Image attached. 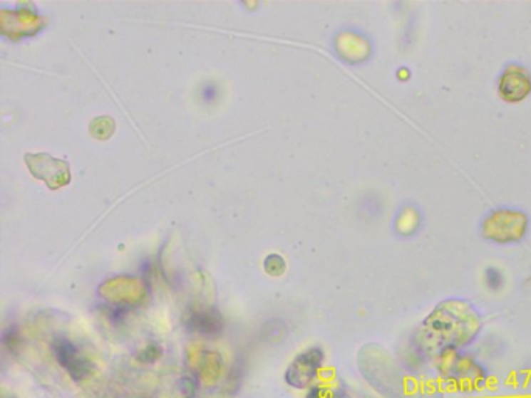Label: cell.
<instances>
[{
    "instance_id": "5",
    "label": "cell",
    "mask_w": 531,
    "mask_h": 398,
    "mask_svg": "<svg viewBox=\"0 0 531 398\" xmlns=\"http://www.w3.org/2000/svg\"><path fill=\"white\" fill-rule=\"evenodd\" d=\"M531 92V76L519 66H510L505 69L499 80V94L508 103H517L525 100Z\"/></svg>"
},
{
    "instance_id": "4",
    "label": "cell",
    "mask_w": 531,
    "mask_h": 398,
    "mask_svg": "<svg viewBox=\"0 0 531 398\" xmlns=\"http://www.w3.org/2000/svg\"><path fill=\"white\" fill-rule=\"evenodd\" d=\"M52 352L58 364L69 374L75 383H81V381L91 378L97 370L96 364L81 355L78 347L69 337H55L52 341Z\"/></svg>"
},
{
    "instance_id": "1",
    "label": "cell",
    "mask_w": 531,
    "mask_h": 398,
    "mask_svg": "<svg viewBox=\"0 0 531 398\" xmlns=\"http://www.w3.org/2000/svg\"><path fill=\"white\" fill-rule=\"evenodd\" d=\"M480 318L469 303L445 300L430 315L419 330V340L428 352H452L474 340Z\"/></svg>"
},
{
    "instance_id": "6",
    "label": "cell",
    "mask_w": 531,
    "mask_h": 398,
    "mask_svg": "<svg viewBox=\"0 0 531 398\" xmlns=\"http://www.w3.org/2000/svg\"><path fill=\"white\" fill-rule=\"evenodd\" d=\"M185 327H187L189 332L192 333H198L206 337H215L218 335H222L225 328V320L217 310H197L190 313L187 320H185Z\"/></svg>"
},
{
    "instance_id": "3",
    "label": "cell",
    "mask_w": 531,
    "mask_h": 398,
    "mask_svg": "<svg viewBox=\"0 0 531 398\" xmlns=\"http://www.w3.org/2000/svg\"><path fill=\"white\" fill-rule=\"evenodd\" d=\"M324 360L326 355L321 347H309L302 350L285 369V383L298 391L310 389L324 366Z\"/></svg>"
},
{
    "instance_id": "12",
    "label": "cell",
    "mask_w": 531,
    "mask_h": 398,
    "mask_svg": "<svg viewBox=\"0 0 531 398\" xmlns=\"http://www.w3.org/2000/svg\"><path fill=\"white\" fill-rule=\"evenodd\" d=\"M201 95H203L205 101L210 103V101H214L217 98V88L215 86H206L203 89V92H201Z\"/></svg>"
},
{
    "instance_id": "8",
    "label": "cell",
    "mask_w": 531,
    "mask_h": 398,
    "mask_svg": "<svg viewBox=\"0 0 531 398\" xmlns=\"http://www.w3.org/2000/svg\"><path fill=\"white\" fill-rule=\"evenodd\" d=\"M200 387V381L197 375H184L180 379V392L184 398H195Z\"/></svg>"
},
{
    "instance_id": "10",
    "label": "cell",
    "mask_w": 531,
    "mask_h": 398,
    "mask_svg": "<svg viewBox=\"0 0 531 398\" xmlns=\"http://www.w3.org/2000/svg\"><path fill=\"white\" fill-rule=\"evenodd\" d=\"M161 357H163V349H161V347L156 345V344H150V345L145 347V349H142V352L138 355V360L140 362L148 364V362L158 361Z\"/></svg>"
},
{
    "instance_id": "13",
    "label": "cell",
    "mask_w": 531,
    "mask_h": 398,
    "mask_svg": "<svg viewBox=\"0 0 531 398\" xmlns=\"http://www.w3.org/2000/svg\"><path fill=\"white\" fill-rule=\"evenodd\" d=\"M8 398H16V397H8Z\"/></svg>"
},
{
    "instance_id": "9",
    "label": "cell",
    "mask_w": 531,
    "mask_h": 398,
    "mask_svg": "<svg viewBox=\"0 0 531 398\" xmlns=\"http://www.w3.org/2000/svg\"><path fill=\"white\" fill-rule=\"evenodd\" d=\"M19 342H21V333L19 330L16 328L14 325H10L8 327L5 332H4V336H2V344L6 347L8 350L10 352H14L16 349L19 347Z\"/></svg>"
},
{
    "instance_id": "11",
    "label": "cell",
    "mask_w": 531,
    "mask_h": 398,
    "mask_svg": "<svg viewBox=\"0 0 531 398\" xmlns=\"http://www.w3.org/2000/svg\"><path fill=\"white\" fill-rule=\"evenodd\" d=\"M486 285L491 288V290H499V288L503 285V276L499 269L495 268H488L486 269Z\"/></svg>"
},
{
    "instance_id": "2",
    "label": "cell",
    "mask_w": 531,
    "mask_h": 398,
    "mask_svg": "<svg viewBox=\"0 0 531 398\" xmlns=\"http://www.w3.org/2000/svg\"><path fill=\"white\" fill-rule=\"evenodd\" d=\"M528 218L517 210H497L488 216L482 226V235L495 243H514L524 239Z\"/></svg>"
},
{
    "instance_id": "7",
    "label": "cell",
    "mask_w": 531,
    "mask_h": 398,
    "mask_svg": "<svg viewBox=\"0 0 531 398\" xmlns=\"http://www.w3.org/2000/svg\"><path fill=\"white\" fill-rule=\"evenodd\" d=\"M223 374V358L220 353L207 350L203 352V355L200 357V364H198V381L201 386L210 387L217 384V381L222 378Z\"/></svg>"
}]
</instances>
